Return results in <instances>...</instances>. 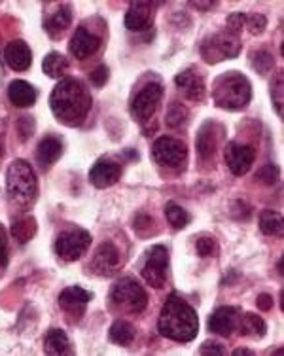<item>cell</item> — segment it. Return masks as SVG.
I'll list each match as a JSON object with an SVG mask.
<instances>
[{"mask_svg":"<svg viewBox=\"0 0 284 356\" xmlns=\"http://www.w3.org/2000/svg\"><path fill=\"white\" fill-rule=\"evenodd\" d=\"M49 106L57 122L69 127H78L90 114L91 95L80 80L62 78L49 95Z\"/></svg>","mask_w":284,"mask_h":356,"instance_id":"6da1fadb","label":"cell"},{"mask_svg":"<svg viewBox=\"0 0 284 356\" xmlns=\"http://www.w3.org/2000/svg\"><path fill=\"white\" fill-rule=\"evenodd\" d=\"M158 330L167 339L187 343L195 339L199 332V318H197L195 309L186 300L173 294L161 307Z\"/></svg>","mask_w":284,"mask_h":356,"instance_id":"7a4b0ae2","label":"cell"},{"mask_svg":"<svg viewBox=\"0 0 284 356\" xmlns=\"http://www.w3.org/2000/svg\"><path fill=\"white\" fill-rule=\"evenodd\" d=\"M8 197L19 211H27L38 197V180L35 169L25 159H15L6 172Z\"/></svg>","mask_w":284,"mask_h":356,"instance_id":"3957f363","label":"cell"},{"mask_svg":"<svg viewBox=\"0 0 284 356\" xmlns=\"http://www.w3.org/2000/svg\"><path fill=\"white\" fill-rule=\"evenodd\" d=\"M212 99L216 106L224 110H241L250 103L252 99V86L249 78L237 70L226 72L220 78H216L212 88Z\"/></svg>","mask_w":284,"mask_h":356,"instance_id":"277c9868","label":"cell"},{"mask_svg":"<svg viewBox=\"0 0 284 356\" xmlns=\"http://www.w3.org/2000/svg\"><path fill=\"white\" fill-rule=\"evenodd\" d=\"M110 303L112 307L118 309L122 313L140 315L148 305V294L133 277H124L112 286Z\"/></svg>","mask_w":284,"mask_h":356,"instance_id":"5b68a950","label":"cell"},{"mask_svg":"<svg viewBox=\"0 0 284 356\" xmlns=\"http://www.w3.org/2000/svg\"><path fill=\"white\" fill-rule=\"evenodd\" d=\"M199 51L205 61L215 65V63L226 61V59H235L241 51V42H239V36L229 35L226 31V33H218V35L205 38Z\"/></svg>","mask_w":284,"mask_h":356,"instance_id":"8992f818","label":"cell"},{"mask_svg":"<svg viewBox=\"0 0 284 356\" xmlns=\"http://www.w3.org/2000/svg\"><path fill=\"white\" fill-rule=\"evenodd\" d=\"M90 245V232H85L82 227H69V229L59 233V237L56 241V252L61 260L76 261L87 252Z\"/></svg>","mask_w":284,"mask_h":356,"instance_id":"52a82bcc","label":"cell"},{"mask_svg":"<svg viewBox=\"0 0 284 356\" xmlns=\"http://www.w3.org/2000/svg\"><path fill=\"white\" fill-rule=\"evenodd\" d=\"M161 97H163V86H161L160 82L144 83L139 93L133 97V103H131L133 118H135L137 122H140V124L150 122L153 114H156L158 108H160Z\"/></svg>","mask_w":284,"mask_h":356,"instance_id":"ba28073f","label":"cell"},{"mask_svg":"<svg viewBox=\"0 0 284 356\" xmlns=\"http://www.w3.org/2000/svg\"><path fill=\"white\" fill-rule=\"evenodd\" d=\"M167 269H169V250L163 245H156L146 252L140 273L150 286L163 288L167 281Z\"/></svg>","mask_w":284,"mask_h":356,"instance_id":"9c48e42d","label":"cell"},{"mask_svg":"<svg viewBox=\"0 0 284 356\" xmlns=\"http://www.w3.org/2000/svg\"><path fill=\"white\" fill-rule=\"evenodd\" d=\"M187 158L186 144L174 137H160L152 146V159L161 167H181Z\"/></svg>","mask_w":284,"mask_h":356,"instance_id":"30bf717a","label":"cell"},{"mask_svg":"<svg viewBox=\"0 0 284 356\" xmlns=\"http://www.w3.org/2000/svg\"><path fill=\"white\" fill-rule=\"evenodd\" d=\"M91 300H93V294L83 290L82 286H69L59 294L57 302L70 322H80L82 316L85 315V307Z\"/></svg>","mask_w":284,"mask_h":356,"instance_id":"8fae6325","label":"cell"},{"mask_svg":"<svg viewBox=\"0 0 284 356\" xmlns=\"http://www.w3.org/2000/svg\"><path fill=\"white\" fill-rule=\"evenodd\" d=\"M119 266H122V254H119L118 247L114 243H110V241L103 243L95 250L93 260L90 264L91 271L99 275V277H112L118 271Z\"/></svg>","mask_w":284,"mask_h":356,"instance_id":"7c38bea8","label":"cell"},{"mask_svg":"<svg viewBox=\"0 0 284 356\" xmlns=\"http://www.w3.org/2000/svg\"><path fill=\"white\" fill-rule=\"evenodd\" d=\"M254 159H256V152L249 144L229 143L226 148V163H228L229 171L237 177L247 175L252 169Z\"/></svg>","mask_w":284,"mask_h":356,"instance_id":"4fadbf2b","label":"cell"},{"mask_svg":"<svg viewBox=\"0 0 284 356\" xmlns=\"http://www.w3.org/2000/svg\"><path fill=\"white\" fill-rule=\"evenodd\" d=\"M101 36L95 35V33H91L87 27H78L74 31V35L70 38L69 42V51L72 57H76V59H87L91 55H95L101 48Z\"/></svg>","mask_w":284,"mask_h":356,"instance_id":"5bb4252c","label":"cell"},{"mask_svg":"<svg viewBox=\"0 0 284 356\" xmlns=\"http://www.w3.org/2000/svg\"><path fill=\"white\" fill-rule=\"evenodd\" d=\"M153 25V8L150 2H133L125 14V27L131 33H144Z\"/></svg>","mask_w":284,"mask_h":356,"instance_id":"9a60e30c","label":"cell"},{"mask_svg":"<svg viewBox=\"0 0 284 356\" xmlns=\"http://www.w3.org/2000/svg\"><path fill=\"white\" fill-rule=\"evenodd\" d=\"M119 177H122V165L106 158L99 159L90 171V182L95 188H110L118 182Z\"/></svg>","mask_w":284,"mask_h":356,"instance_id":"2e32d148","label":"cell"},{"mask_svg":"<svg viewBox=\"0 0 284 356\" xmlns=\"http://www.w3.org/2000/svg\"><path fill=\"white\" fill-rule=\"evenodd\" d=\"M174 83L176 88L181 89L186 99L190 101H195L199 103L205 99V93H207V86H205V80H203L201 74H197L194 70H182L174 78Z\"/></svg>","mask_w":284,"mask_h":356,"instance_id":"e0dca14e","label":"cell"},{"mask_svg":"<svg viewBox=\"0 0 284 356\" xmlns=\"http://www.w3.org/2000/svg\"><path fill=\"white\" fill-rule=\"evenodd\" d=\"M4 61L15 72H25L33 65V51L25 40H12L4 49Z\"/></svg>","mask_w":284,"mask_h":356,"instance_id":"ac0fdd59","label":"cell"},{"mask_svg":"<svg viewBox=\"0 0 284 356\" xmlns=\"http://www.w3.org/2000/svg\"><path fill=\"white\" fill-rule=\"evenodd\" d=\"M237 324H239V309L235 307H218L208 318V330L222 337L231 336Z\"/></svg>","mask_w":284,"mask_h":356,"instance_id":"d6986e66","label":"cell"},{"mask_svg":"<svg viewBox=\"0 0 284 356\" xmlns=\"http://www.w3.org/2000/svg\"><path fill=\"white\" fill-rule=\"evenodd\" d=\"M61 138L53 137V135H48V137L42 138L40 144H38V148H36V161H38V165L46 171V169H49L51 165L56 163L57 159L61 158Z\"/></svg>","mask_w":284,"mask_h":356,"instance_id":"ffe728a7","label":"cell"},{"mask_svg":"<svg viewBox=\"0 0 284 356\" xmlns=\"http://www.w3.org/2000/svg\"><path fill=\"white\" fill-rule=\"evenodd\" d=\"M36 89L25 80H14L8 88V99L17 108H28L36 103Z\"/></svg>","mask_w":284,"mask_h":356,"instance_id":"44dd1931","label":"cell"},{"mask_svg":"<svg viewBox=\"0 0 284 356\" xmlns=\"http://www.w3.org/2000/svg\"><path fill=\"white\" fill-rule=\"evenodd\" d=\"M70 25H72V6L70 4H61L48 19L44 21V29L51 38H59Z\"/></svg>","mask_w":284,"mask_h":356,"instance_id":"7402d4cb","label":"cell"},{"mask_svg":"<svg viewBox=\"0 0 284 356\" xmlns=\"http://www.w3.org/2000/svg\"><path fill=\"white\" fill-rule=\"evenodd\" d=\"M44 353L49 356H61V355H72L74 349L70 345L69 336L59 328H51L44 337Z\"/></svg>","mask_w":284,"mask_h":356,"instance_id":"603a6c76","label":"cell"},{"mask_svg":"<svg viewBox=\"0 0 284 356\" xmlns=\"http://www.w3.org/2000/svg\"><path fill=\"white\" fill-rule=\"evenodd\" d=\"M218 138H220V135L216 133V125L212 122H207V124L203 125L199 135L195 138L197 154L201 156V159H210L215 156L216 146H218Z\"/></svg>","mask_w":284,"mask_h":356,"instance_id":"cb8c5ba5","label":"cell"},{"mask_svg":"<svg viewBox=\"0 0 284 356\" xmlns=\"http://www.w3.org/2000/svg\"><path fill=\"white\" fill-rule=\"evenodd\" d=\"M108 337H110L112 343H116L119 347H129L137 337V330L129 321L118 318V321H114V324L108 330Z\"/></svg>","mask_w":284,"mask_h":356,"instance_id":"d4e9b609","label":"cell"},{"mask_svg":"<svg viewBox=\"0 0 284 356\" xmlns=\"http://www.w3.org/2000/svg\"><path fill=\"white\" fill-rule=\"evenodd\" d=\"M69 59L62 54H59V51H49V54L44 57V61H42V70H44V74H48L49 78H56V80H61L62 76L69 72Z\"/></svg>","mask_w":284,"mask_h":356,"instance_id":"484cf974","label":"cell"},{"mask_svg":"<svg viewBox=\"0 0 284 356\" xmlns=\"http://www.w3.org/2000/svg\"><path fill=\"white\" fill-rule=\"evenodd\" d=\"M239 330L243 336L254 337V339H262L267 334V324L262 316L254 315V313H244L243 316H239Z\"/></svg>","mask_w":284,"mask_h":356,"instance_id":"4316f807","label":"cell"},{"mask_svg":"<svg viewBox=\"0 0 284 356\" xmlns=\"http://www.w3.org/2000/svg\"><path fill=\"white\" fill-rule=\"evenodd\" d=\"M36 229H38V226H36V220L33 216H21V218L14 220V224H12V235L19 245H25L33 239L36 235Z\"/></svg>","mask_w":284,"mask_h":356,"instance_id":"83f0119b","label":"cell"},{"mask_svg":"<svg viewBox=\"0 0 284 356\" xmlns=\"http://www.w3.org/2000/svg\"><path fill=\"white\" fill-rule=\"evenodd\" d=\"M260 229L271 237H281L283 235V216L275 211H264L260 214Z\"/></svg>","mask_w":284,"mask_h":356,"instance_id":"f1b7e54d","label":"cell"},{"mask_svg":"<svg viewBox=\"0 0 284 356\" xmlns=\"http://www.w3.org/2000/svg\"><path fill=\"white\" fill-rule=\"evenodd\" d=\"M165 216L174 229H184L190 224V214L176 203H167Z\"/></svg>","mask_w":284,"mask_h":356,"instance_id":"f546056e","label":"cell"},{"mask_svg":"<svg viewBox=\"0 0 284 356\" xmlns=\"http://www.w3.org/2000/svg\"><path fill=\"white\" fill-rule=\"evenodd\" d=\"M250 63H252V67H254V69H256L262 76L271 72L273 67H275V59H273V55H271L269 51H265V49L252 51V54H250Z\"/></svg>","mask_w":284,"mask_h":356,"instance_id":"4dcf8cb0","label":"cell"},{"mask_svg":"<svg viewBox=\"0 0 284 356\" xmlns=\"http://www.w3.org/2000/svg\"><path fill=\"white\" fill-rule=\"evenodd\" d=\"M187 118V110L186 106L182 103H178V101H173V103L169 104V108H167V118L165 122L169 127H178V125H182L184 122H186Z\"/></svg>","mask_w":284,"mask_h":356,"instance_id":"1f68e13d","label":"cell"},{"mask_svg":"<svg viewBox=\"0 0 284 356\" xmlns=\"http://www.w3.org/2000/svg\"><path fill=\"white\" fill-rule=\"evenodd\" d=\"M195 250H197V254H199L201 258L216 256V252H218V245H216V241L212 239V237H201V239H197V243H195Z\"/></svg>","mask_w":284,"mask_h":356,"instance_id":"d6a6232c","label":"cell"},{"mask_svg":"<svg viewBox=\"0 0 284 356\" xmlns=\"http://www.w3.org/2000/svg\"><path fill=\"white\" fill-rule=\"evenodd\" d=\"M247 25H249L250 35H262L267 27V17L264 14H254L247 15Z\"/></svg>","mask_w":284,"mask_h":356,"instance_id":"836d02e7","label":"cell"},{"mask_svg":"<svg viewBox=\"0 0 284 356\" xmlns=\"http://www.w3.org/2000/svg\"><path fill=\"white\" fill-rule=\"evenodd\" d=\"M228 31L229 35H233V36H239V33L243 31V27L247 25V15L243 14V12H237V14H231L228 17Z\"/></svg>","mask_w":284,"mask_h":356,"instance_id":"e575fe53","label":"cell"},{"mask_svg":"<svg viewBox=\"0 0 284 356\" xmlns=\"http://www.w3.org/2000/svg\"><path fill=\"white\" fill-rule=\"evenodd\" d=\"M271 97L277 108L278 116H283V74H278L277 82L271 86Z\"/></svg>","mask_w":284,"mask_h":356,"instance_id":"d590c367","label":"cell"},{"mask_svg":"<svg viewBox=\"0 0 284 356\" xmlns=\"http://www.w3.org/2000/svg\"><path fill=\"white\" fill-rule=\"evenodd\" d=\"M258 178H260V180H262V182H264V184H267V186L275 184V182H277V178H278V169L273 163L264 165V167H262V169L258 171Z\"/></svg>","mask_w":284,"mask_h":356,"instance_id":"8d00e7d4","label":"cell"},{"mask_svg":"<svg viewBox=\"0 0 284 356\" xmlns=\"http://www.w3.org/2000/svg\"><path fill=\"white\" fill-rule=\"evenodd\" d=\"M108 76H110V70L106 65H99L97 69L93 70L90 74V82L95 86V88H103L104 83L108 82Z\"/></svg>","mask_w":284,"mask_h":356,"instance_id":"74e56055","label":"cell"},{"mask_svg":"<svg viewBox=\"0 0 284 356\" xmlns=\"http://www.w3.org/2000/svg\"><path fill=\"white\" fill-rule=\"evenodd\" d=\"M17 131H19L21 140H27L28 137H33V131H35V122L31 116H21L17 122Z\"/></svg>","mask_w":284,"mask_h":356,"instance_id":"f35d334b","label":"cell"},{"mask_svg":"<svg viewBox=\"0 0 284 356\" xmlns=\"http://www.w3.org/2000/svg\"><path fill=\"white\" fill-rule=\"evenodd\" d=\"M153 226V218L152 216H148V214H139L137 218H135V232L139 233V235H146V233L150 232Z\"/></svg>","mask_w":284,"mask_h":356,"instance_id":"ab89813d","label":"cell"},{"mask_svg":"<svg viewBox=\"0 0 284 356\" xmlns=\"http://www.w3.org/2000/svg\"><path fill=\"white\" fill-rule=\"evenodd\" d=\"M199 355H216V356H222L226 355V350H224V347L220 345V343H203L201 349H199Z\"/></svg>","mask_w":284,"mask_h":356,"instance_id":"60d3db41","label":"cell"},{"mask_svg":"<svg viewBox=\"0 0 284 356\" xmlns=\"http://www.w3.org/2000/svg\"><path fill=\"white\" fill-rule=\"evenodd\" d=\"M8 261V241H6V232L4 227L0 226V267L6 266Z\"/></svg>","mask_w":284,"mask_h":356,"instance_id":"b9f144b4","label":"cell"},{"mask_svg":"<svg viewBox=\"0 0 284 356\" xmlns=\"http://www.w3.org/2000/svg\"><path fill=\"white\" fill-rule=\"evenodd\" d=\"M258 309H262V311H269L273 309V296L269 294H260L256 300Z\"/></svg>","mask_w":284,"mask_h":356,"instance_id":"7bdbcfd3","label":"cell"},{"mask_svg":"<svg viewBox=\"0 0 284 356\" xmlns=\"http://www.w3.org/2000/svg\"><path fill=\"white\" fill-rule=\"evenodd\" d=\"M192 6L197 8V10H210L215 6V2H192Z\"/></svg>","mask_w":284,"mask_h":356,"instance_id":"ee69618b","label":"cell"},{"mask_svg":"<svg viewBox=\"0 0 284 356\" xmlns=\"http://www.w3.org/2000/svg\"><path fill=\"white\" fill-rule=\"evenodd\" d=\"M233 355H235V356H241V355L252 356V355H254V350H250V349H237L235 353H233Z\"/></svg>","mask_w":284,"mask_h":356,"instance_id":"f6af8a7d","label":"cell"},{"mask_svg":"<svg viewBox=\"0 0 284 356\" xmlns=\"http://www.w3.org/2000/svg\"><path fill=\"white\" fill-rule=\"evenodd\" d=\"M277 269H278V275H283V260L278 261V266H277Z\"/></svg>","mask_w":284,"mask_h":356,"instance_id":"bcb514c9","label":"cell"},{"mask_svg":"<svg viewBox=\"0 0 284 356\" xmlns=\"http://www.w3.org/2000/svg\"><path fill=\"white\" fill-rule=\"evenodd\" d=\"M4 158V148H2V143H0V159Z\"/></svg>","mask_w":284,"mask_h":356,"instance_id":"7dc6e473","label":"cell"}]
</instances>
